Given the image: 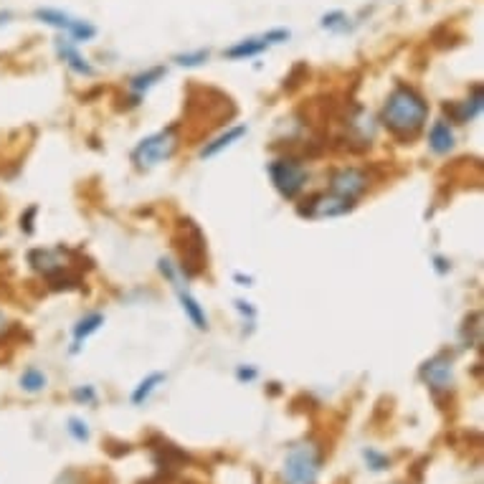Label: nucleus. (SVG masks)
Returning <instances> with one entry per match:
<instances>
[{"mask_svg": "<svg viewBox=\"0 0 484 484\" xmlns=\"http://www.w3.org/2000/svg\"><path fill=\"white\" fill-rule=\"evenodd\" d=\"M429 120V102L408 84H396L383 104L380 122L398 140L416 138Z\"/></svg>", "mask_w": 484, "mask_h": 484, "instance_id": "f257e3e1", "label": "nucleus"}, {"mask_svg": "<svg viewBox=\"0 0 484 484\" xmlns=\"http://www.w3.org/2000/svg\"><path fill=\"white\" fill-rule=\"evenodd\" d=\"M322 467V452L314 441H299L295 444L281 467V480L284 484H317Z\"/></svg>", "mask_w": 484, "mask_h": 484, "instance_id": "f03ea898", "label": "nucleus"}, {"mask_svg": "<svg viewBox=\"0 0 484 484\" xmlns=\"http://www.w3.org/2000/svg\"><path fill=\"white\" fill-rule=\"evenodd\" d=\"M178 132L175 127H168V129H160L155 135H147L145 140H140L132 150V163L140 168V171H150L160 163H168L175 150H178Z\"/></svg>", "mask_w": 484, "mask_h": 484, "instance_id": "7ed1b4c3", "label": "nucleus"}, {"mask_svg": "<svg viewBox=\"0 0 484 484\" xmlns=\"http://www.w3.org/2000/svg\"><path fill=\"white\" fill-rule=\"evenodd\" d=\"M266 172H269V178H271L274 188L280 190L281 198H287V201H295L299 193L305 190L307 178H310L307 165H305L302 160H297V157L289 155L271 160Z\"/></svg>", "mask_w": 484, "mask_h": 484, "instance_id": "20e7f679", "label": "nucleus"}, {"mask_svg": "<svg viewBox=\"0 0 484 484\" xmlns=\"http://www.w3.org/2000/svg\"><path fill=\"white\" fill-rule=\"evenodd\" d=\"M355 208L353 201H347L338 193H317L313 198H307L305 205H299V216L310 221H322V219H340L345 213H350Z\"/></svg>", "mask_w": 484, "mask_h": 484, "instance_id": "39448f33", "label": "nucleus"}, {"mask_svg": "<svg viewBox=\"0 0 484 484\" xmlns=\"http://www.w3.org/2000/svg\"><path fill=\"white\" fill-rule=\"evenodd\" d=\"M33 18L46 23V26L59 29V31H66L71 36V41H92L94 36H96V29H94L92 23L79 21V18L69 16L63 11H56V8H36Z\"/></svg>", "mask_w": 484, "mask_h": 484, "instance_id": "423d86ee", "label": "nucleus"}, {"mask_svg": "<svg viewBox=\"0 0 484 484\" xmlns=\"http://www.w3.org/2000/svg\"><path fill=\"white\" fill-rule=\"evenodd\" d=\"M371 188V175L363 168H338L330 175V190L343 196L347 201H358L365 196V190Z\"/></svg>", "mask_w": 484, "mask_h": 484, "instance_id": "0eeeda50", "label": "nucleus"}, {"mask_svg": "<svg viewBox=\"0 0 484 484\" xmlns=\"http://www.w3.org/2000/svg\"><path fill=\"white\" fill-rule=\"evenodd\" d=\"M160 271H163V277L175 287V292H178V297H180V307H183V313L188 314V320H190L198 330L208 328V317H205L201 302L193 297L188 289H183V284H180V271L172 266L171 259H160Z\"/></svg>", "mask_w": 484, "mask_h": 484, "instance_id": "6e6552de", "label": "nucleus"}, {"mask_svg": "<svg viewBox=\"0 0 484 484\" xmlns=\"http://www.w3.org/2000/svg\"><path fill=\"white\" fill-rule=\"evenodd\" d=\"M281 41H289V31L277 29V31L262 33V36H254V38H244V41H238L236 46L226 48V51H223V56H226V59H236V62H241V59H251V56L264 54L266 48L274 46V44H281Z\"/></svg>", "mask_w": 484, "mask_h": 484, "instance_id": "1a4fd4ad", "label": "nucleus"}, {"mask_svg": "<svg viewBox=\"0 0 484 484\" xmlns=\"http://www.w3.org/2000/svg\"><path fill=\"white\" fill-rule=\"evenodd\" d=\"M421 380L434 393H449L454 388L452 358L438 353L421 365Z\"/></svg>", "mask_w": 484, "mask_h": 484, "instance_id": "9d476101", "label": "nucleus"}, {"mask_svg": "<svg viewBox=\"0 0 484 484\" xmlns=\"http://www.w3.org/2000/svg\"><path fill=\"white\" fill-rule=\"evenodd\" d=\"M484 107V94L482 87H474V94L464 99V102H459V104H454V107H444V110L452 114V120L456 125H467L471 120H477L480 114H482Z\"/></svg>", "mask_w": 484, "mask_h": 484, "instance_id": "9b49d317", "label": "nucleus"}, {"mask_svg": "<svg viewBox=\"0 0 484 484\" xmlns=\"http://www.w3.org/2000/svg\"><path fill=\"white\" fill-rule=\"evenodd\" d=\"M56 54H59V59H62L71 71H77V74H81V77H92L94 74V66L81 54H79L77 48V41H63V38H59L56 41Z\"/></svg>", "mask_w": 484, "mask_h": 484, "instance_id": "f8f14e48", "label": "nucleus"}, {"mask_svg": "<svg viewBox=\"0 0 484 484\" xmlns=\"http://www.w3.org/2000/svg\"><path fill=\"white\" fill-rule=\"evenodd\" d=\"M429 147L434 155H449L454 150V129L446 120H437L429 129Z\"/></svg>", "mask_w": 484, "mask_h": 484, "instance_id": "ddd939ff", "label": "nucleus"}, {"mask_svg": "<svg viewBox=\"0 0 484 484\" xmlns=\"http://www.w3.org/2000/svg\"><path fill=\"white\" fill-rule=\"evenodd\" d=\"M249 129H246V125H236V127H229L226 132H221L219 138H213L211 142H205L204 150H201V157H216L219 153H223L226 147H231V145H236V142L241 140L244 135H246Z\"/></svg>", "mask_w": 484, "mask_h": 484, "instance_id": "4468645a", "label": "nucleus"}, {"mask_svg": "<svg viewBox=\"0 0 484 484\" xmlns=\"http://www.w3.org/2000/svg\"><path fill=\"white\" fill-rule=\"evenodd\" d=\"M102 325H104V314L102 313H92L87 314V317H81L77 325H74V353L81 347V340H87V338L94 335Z\"/></svg>", "mask_w": 484, "mask_h": 484, "instance_id": "2eb2a0df", "label": "nucleus"}, {"mask_svg": "<svg viewBox=\"0 0 484 484\" xmlns=\"http://www.w3.org/2000/svg\"><path fill=\"white\" fill-rule=\"evenodd\" d=\"M160 383H165V373H150L145 380H140V386L132 391L129 401H132L135 406H142V404L160 388Z\"/></svg>", "mask_w": 484, "mask_h": 484, "instance_id": "dca6fc26", "label": "nucleus"}, {"mask_svg": "<svg viewBox=\"0 0 484 484\" xmlns=\"http://www.w3.org/2000/svg\"><path fill=\"white\" fill-rule=\"evenodd\" d=\"M18 383H21V388L26 393H41L48 386V378L44 371H38L36 365H31V368H26V371L21 373Z\"/></svg>", "mask_w": 484, "mask_h": 484, "instance_id": "f3484780", "label": "nucleus"}, {"mask_svg": "<svg viewBox=\"0 0 484 484\" xmlns=\"http://www.w3.org/2000/svg\"><path fill=\"white\" fill-rule=\"evenodd\" d=\"M165 77V66H155V69H147L145 74H138V77H132L129 79V89L132 92H147V89H153L155 87L157 81L160 79Z\"/></svg>", "mask_w": 484, "mask_h": 484, "instance_id": "a211bd4d", "label": "nucleus"}, {"mask_svg": "<svg viewBox=\"0 0 484 484\" xmlns=\"http://www.w3.org/2000/svg\"><path fill=\"white\" fill-rule=\"evenodd\" d=\"M363 459H365V464L373 469V471H386V469L391 467V459L386 456V454H380L378 449H363Z\"/></svg>", "mask_w": 484, "mask_h": 484, "instance_id": "6ab92c4d", "label": "nucleus"}, {"mask_svg": "<svg viewBox=\"0 0 484 484\" xmlns=\"http://www.w3.org/2000/svg\"><path fill=\"white\" fill-rule=\"evenodd\" d=\"M208 56H211L208 48H198V51H193V54H180V56H175V62L180 63V66L193 69V66H201V63L208 62Z\"/></svg>", "mask_w": 484, "mask_h": 484, "instance_id": "aec40b11", "label": "nucleus"}, {"mask_svg": "<svg viewBox=\"0 0 484 484\" xmlns=\"http://www.w3.org/2000/svg\"><path fill=\"white\" fill-rule=\"evenodd\" d=\"M66 431H69V437L79 441V444H84V441H89V426L87 421H81V419H69V426H66Z\"/></svg>", "mask_w": 484, "mask_h": 484, "instance_id": "412c9836", "label": "nucleus"}, {"mask_svg": "<svg viewBox=\"0 0 484 484\" xmlns=\"http://www.w3.org/2000/svg\"><path fill=\"white\" fill-rule=\"evenodd\" d=\"M322 29H330V31H343L347 29V16L343 11H335V13H328L322 18Z\"/></svg>", "mask_w": 484, "mask_h": 484, "instance_id": "4be33fe9", "label": "nucleus"}, {"mask_svg": "<svg viewBox=\"0 0 484 484\" xmlns=\"http://www.w3.org/2000/svg\"><path fill=\"white\" fill-rule=\"evenodd\" d=\"M71 396L77 398L79 404H94V401H96V391H94L92 386H81V388H77Z\"/></svg>", "mask_w": 484, "mask_h": 484, "instance_id": "5701e85b", "label": "nucleus"}, {"mask_svg": "<svg viewBox=\"0 0 484 484\" xmlns=\"http://www.w3.org/2000/svg\"><path fill=\"white\" fill-rule=\"evenodd\" d=\"M38 213V208L31 205L29 211H26V216H21V229L26 231V234H33V216Z\"/></svg>", "mask_w": 484, "mask_h": 484, "instance_id": "b1692460", "label": "nucleus"}, {"mask_svg": "<svg viewBox=\"0 0 484 484\" xmlns=\"http://www.w3.org/2000/svg\"><path fill=\"white\" fill-rule=\"evenodd\" d=\"M256 375H259L256 368H244V365H238V371H236V378H238L241 383H244V380H246V383L256 380Z\"/></svg>", "mask_w": 484, "mask_h": 484, "instance_id": "393cba45", "label": "nucleus"}, {"mask_svg": "<svg viewBox=\"0 0 484 484\" xmlns=\"http://www.w3.org/2000/svg\"><path fill=\"white\" fill-rule=\"evenodd\" d=\"M11 328H13V322L8 320V314L0 310V340H3V338H5V335L11 332Z\"/></svg>", "mask_w": 484, "mask_h": 484, "instance_id": "a878e982", "label": "nucleus"}, {"mask_svg": "<svg viewBox=\"0 0 484 484\" xmlns=\"http://www.w3.org/2000/svg\"><path fill=\"white\" fill-rule=\"evenodd\" d=\"M11 21V13H0V26H5Z\"/></svg>", "mask_w": 484, "mask_h": 484, "instance_id": "bb28decb", "label": "nucleus"}]
</instances>
